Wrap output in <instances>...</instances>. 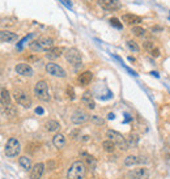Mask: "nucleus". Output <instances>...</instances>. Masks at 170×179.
<instances>
[{"label": "nucleus", "instance_id": "f257e3e1", "mask_svg": "<svg viewBox=\"0 0 170 179\" xmlns=\"http://www.w3.org/2000/svg\"><path fill=\"white\" fill-rule=\"evenodd\" d=\"M29 47L34 52H42V51L47 52L48 50H51L54 47V41H52V38H48V37H41V38L35 39V41L30 42Z\"/></svg>", "mask_w": 170, "mask_h": 179}, {"label": "nucleus", "instance_id": "f03ea898", "mask_svg": "<svg viewBox=\"0 0 170 179\" xmlns=\"http://www.w3.org/2000/svg\"><path fill=\"white\" fill-rule=\"evenodd\" d=\"M86 166L83 161H75L67 171V179H84Z\"/></svg>", "mask_w": 170, "mask_h": 179}, {"label": "nucleus", "instance_id": "7ed1b4c3", "mask_svg": "<svg viewBox=\"0 0 170 179\" xmlns=\"http://www.w3.org/2000/svg\"><path fill=\"white\" fill-rule=\"evenodd\" d=\"M34 94H35V97L42 102H48L51 99L48 85H47V82L43 81V80L38 81L37 84L34 85Z\"/></svg>", "mask_w": 170, "mask_h": 179}, {"label": "nucleus", "instance_id": "20e7f679", "mask_svg": "<svg viewBox=\"0 0 170 179\" xmlns=\"http://www.w3.org/2000/svg\"><path fill=\"white\" fill-rule=\"evenodd\" d=\"M21 152V144L16 137L8 139V141L5 142V148H4V153L8 158L17 157Z\"/></svg>", "mask_w": 170, "mask_h": 179}, {"label": "nucleus", "instance_id": "39448f33", "mask_svg": "<svg viewBox=\"0 0 170 179\" xmlns=\"http://www.w3.org/2000/svg\"><path fill=\"white\" fill-rule=\"evenodd\" d=\"M106 136L109 137V140H111L118 148L120 149V150H127V149L130 148V145H128V142H127V140L119 134V132H117V131H114V130H109V131L106 132Z\"/></svg>", "mask_w": 170, "mask_h": 179}, {"label": "nucleus", "instance_id": "423d86ee", "mask_svg": "<svg viewBox=\"0 0 170 179\" xmlns=\"http://www.w3.org/2000/svg\"><path fill=\"white\" fill-rule=\"evenodd\" d=\"M13 98H15V101L17 102L20 106H22V107H25V109L32 107V99L28 95V93H25L24 90L16 89V90L13 92Z\"/></svg>", "mask_w": 170, "mask_h": 179}, {"label": "nucleus", "instance_id": "0eeeda50", "mask_svg": "<svg viewBox=\"0 0 170 179\" xmlns=\"http://www.w3.org/2000/svg\"><path fill=\"white\" fill-rule=\"evenodd\" d=\"M65 59H67V62L72 64L73 67H78V65H81V62H83V59H81V54L80 51H78L77 48H68L67 51H65Z\"/></svg>", "mask_w": 170, "mask_h": 179}, {"label": "nucleus", "instance_id": "6e6552de", "mask_svg": "<svg viewBox=\"0 0 170 179\" xmlns=\"http://www.w3.org/2000/svg\"><path fill=\"white\" fill-rule=\"evenodd\" d=\"M46 71H47L48 75L54 76V77H60V78H64L67 73H65V71L63 68L60 67V65L55 64V63H48V64H46Z\"/></svg>", "mask_w": 170, "mask_h": 179}, {"label": "nucleus", "instance_id": "1a4fd4ad", "mask_svg": "<svg viewBox=\"0 0 170 179\" xmlns=\"http://www.w3.org/2000/svg\"><path fill=\"white\" fill-rule=\"evenodd\" d=\"M98 5L102 9H105V11H109V12L117 11V9L120 8V4L118 0H98Z\"/></svg>", "mask_w": 170, "mask_h": 179}, {"label": "nucleus", "instance_id": "9d476101", "mask_svg": "<svg viewBox=\"0 0 170 179\" xmlns=\"http://www.w3.org/2000/svg\"><path fill=\"white\" fill-rule=\"evenodd\" d=\"M15 71L17 72L18 75L21 76H28V77H32L33 75H34V71H33V68L30 67V64H28V63H20L15 67Z\"/></svg>", "mask_w": 170, "mask_h": 179}, {"label": "nucleus", "instance_id": "9b49d317", "mask_svg": "<svg viewBox=\"0 0 170 179\" xmlns=\"http://www.w3.org/2000/svg\"><path fill=\"white\" fill-rule=\"evenodd\" d=\"M88 119H89V115L83 110H76L71 117V120L73 124H83L88 120Z\"/></svg>", "mask_w": 170, "mask_h": 179}, {"label": "nucleus", "instance_id": "f8f14e48", "mask_svg": "<svg viewBox=\"0 0 170 179\" xmlns=\"http://www.w3.org/2000/svg\"><path fill=\"white\" fill-rule=\"evenodd\" d=\"M43 171H45V164H42V162L35 164L30 170V179H41L42 175H43Z\"/></svg>", "mask_w": 170, "mask_h": 179}, {"label": "nucleus", "instance_id": "ddd939ff", "mask_svg": "<svg viewBox=\"0 0 170 179\" xmlns=\"http://www.w3.org/2000/svg\"><path fill=\"white\" fill-rule=\"evenodd\" d=\"M149 175V171L148 169L145 167H137V169H133L130 174V178L131 179H147Z\"/></svg>", "mask_w": 170, "mask_h": 179}, {"label": "nucleus", "instance_id": "4468645a", "mask_svg": "<svg viewBox=\"0 0 170 179\" xmlns=\"http://www.w3.org/2000/svg\"><path fill=\"white\" fill-rule=\"evenodd\" d=\"M148 160L147 157H137V156H128L124 158V165L126 166H133V165H139V164H147Z\"/></svg>", "mask_w": 170, "mask_h": 179}, {"label": "nucleus", "instance_id": "2eb2a0df", "mask_svg": "<svg viewBox=\"0 0 170 179\" xmlns=\"http://www.w3.org/2000/svg\"><path fill=\"white\" fill-rule=\"evenodd\" d=\"M122 20L124 24L132 26V25H139L140 22L143 21L140 16H136V15H132V13H127V15H123L122 16Z\"/></svg>", "mask_w": 170, "mask_h": 179}, {"label": "nucleus", "instance_id": "dca6fc26", "mask_svg": "<svg viewBox=\"0 0 170 179\" xmlns=\"http://www.w3.org/2000/svg\"><path fill=\"white\" fill-rule=\"evenodd\" d=\"M92 80H93V73H92L90 71H85V72H83V73L78 75V77H77L78 84L83 85V87L89 85Z\"/></svg>", "mask_w": 170, "mask_h": 179}, {"label": "nucleus", "instance_id": "f3484780", "mask_svg": "<svg viewBox=\"0 0 170 179\" xmlns=\"http://www.w3.org/2000/svg\"><path fill=\"white\" fill-rule=\"evenodd\" d=\"M16 39H17V34H16V33L8 32V30H1V33H0V41H1L3 43L15 42Z\"/></svg>", "mask_w": 170, "mask_h": 179}, {"label": "nucleus", "instance_id": "a211bd4d", "mask_svg": "<svg viewBox=\"0 0 170 179\" xmlns=\"http://www.w3.org/2000/svg\"><path fill=\"white\" fill-rule=\"evenodd\" d=\"M63 52H64L63 47H52L51 50H48V51L46 52V58L50 59V60H54V59H58Z\"/></svg>", "mask_w": 170, "mask_h": 179}, {"label": "nucleus", "instance_id": "6ab92c4d", "mask_svg": "<svg viewBox=\"0 0 170 179\" xmlns=\"http://www.w3.org/2000/svg\"><path fill=\"white\" fill-rule=\"evenodd\" d=\"M11 97L5 88H1V110L4 111L5 107H11Z\"/></svg>", "mask_w": 170, "mask_h": 179}, {"label": "nucleus", "instance_id": "aec40b11", "mask_svg": "<svg viewBox=\"0 0 170 179\" xmlns=\"http://www.w3.org/2000/svg\"><path fill=\"white\" fill-rule=\"evenodd\" d=\"M52 142H54L55 148L62 149V148L65 147V142H67V140H65V136L63 134H56L54 136V139H52Z\"/></svg>", "mask_w": 170, "mask_h": 179}, {"label": "nucleus", "instance_id": "412c9836", "mask_svg": "<svg viewBox=\"0 0 170 179\" xmlns=\"http://www.w3.org/2000/svg\"><path fill=\"white\" fill-rule=\"evenodd\" d=\"M81 101H83V103L86 105L88 109H90V110H93L94 107H96V103H94L93 98H92V94L89 92H85L83 94V98H81Z\"/></svg>", "mask_w": 170, "mask_h": 179}, {"label": "nucleus", "instance_id": "4be33fe9", "mask_svg": "<svg viewBox=\"0 0 170 179\" xmlns=\"http://www.w3.org/2000/svg\"><path fill=\"white\" fill-rule=\"evenodd\" d=\"M18 164L21 165V167L25 169V170H32V160L28 157V156H22V157H20Z\"/></svg>", "mask_w": 170, "mask_h": 179}, {"label": "nucleus", "instance_id": "5701e85b", "mask_svg": "<svg viewBox=\"0 0 170 179\" xmlns=\"http://www.w3.org/2000/svg\"><path fill=\"white\" fill-rule=\"evenodd\" d=\"M45 127L48 132H55V131H58L59 128H60V124H59L56 120H54V119H50V120L46 122Z\"/></svg>", "mask_w": 170, "mask_h": 179}, {"label": "nucleus", "instance_id": "b1692460", "mask_svg": "<svg viewBox=\"0 0 170 179\" xmlns=\"http://www.w3.org/2000/svg\"><path fill=\"white\" fill-rule=\"evenodd\" d=\"M115 147L117 145L114 144L111 140H105L102 142V148H103V150L105 152H107V153H113L114 150H115Z\"/></svg>", "mask_w": 170, "mask_h": 179}, {"label": "nucleus", "instance_id": "393cba45", "mask_svg": "<svg viewBox=\"0 0 170 179\" xmlns=\"http://www.w3.org/2000/svg\"><path fill=\"white\" fill-rule=\"evenodd\" d=\"M132 33L136 35V37H140V38H143V37H145V35H147V30H145V29H143V28H140V26H135V28H132Z\"/></svg>", "mask_w": 170, "mask_h": 179}, {"label": "nucleus", "instance_id": "a878e982", "mask_svg": "<svg viewBox=\"0 0 170 179\" xmlns=\"http://www.w3.org/2000/svg\"><path fill=\"white\" fill-rule=\"evenodd\" d=\"M127 47H128L131 51H133V52H139L140 51V47H139V45L136 43L135 41H127Z\"/></svg>", "mask_w": 170, "mask_h": 179}, {"label": "nucleus", "instance_id": "bb28decb", "mask_svg": "<svg viewBox=\"0 0 170 179\" xmlns=\"http://www.w3.org/2000/svg\"><path fill=\"white\" fill-rule=\"evenodd\" d=\"M110 25L111 26H114V28H117L118 30H122L123 29V25H122V22L119 21V20H118L117 17H113V18H110Z\"/></svg>", "mask_w": 170, "mask_h": 179}, {"label": "nucleus", "instance_id": "cd10ccee", "mask_svg": "<svg viewBox=\"0 0 170 179\" xmlns=\"http://www.w3.org/2000/svg\"><path fill=\"white\" fill-rule=\"evenodd\" d=\"M67 97L71 99H75L76 98V95H75V90H73V88L72 87H67Z\"/></svg>", "mask_w": 170, "mask_h": 179}, {"label": "nucleus", "instance_id": "c85d7f7f", "mask_svg": "<svg viewBox=\"0 0 170 179\" xmlns=\"http://www.w3.org/2000/svg\"><path fill=\"white\" fill-rule=\"evenodd\" d=\"M137 140H139V139H137V136L136 135H131L128 139H127V142H128V145H136V142H137Z\"/></svg>", "mask_w": 170, "mask_h": 179}, {"label": "nucleus", "instance_id": "c756f323", "mask_svg": "<svg viewBox=\"0 0 170 179\" xmlns=\"http://www.w3.org/2000/svg\"><path fill=\"white\" fill-rule=\"evenodd\" d=\"M144 48H145V50H148V51L150 52V51H152V50H155L156 47H155V45H153L152 42L147 41V42H144Z\"/></svg>", "mask_w": 170, "mask_h": 179}, {"label": "nucleus", "instance_id": "7c9ffc66", "mask_svg": "<svg viewBox=\"0 0 170 179\" xmlns=\"http://www.w3.org/2000/svg\"><path fill=\"white\" fill-rule=\"evenodd\" d=\"M92 120H93L94 123H97V124H103V120L98 118L97 115H93V117H92Z\"/></svg>", "mask_w": 170, "mask_h": 179}, {"label": "nucleus", "instance_id": "2f4dec72", "mask_svg": "<svg viewBox=\"0 0 170 179\" xmlns=\"http://www.w3.org/2000/svg\"><path fill=\"white\" fill-rule=\"evenodd\" d=\"M150 55H152L153 58H158V56H160V50L158 48L152 50V51H150Z\"/></svg>", "mask_w": 170, "mask_h": 179}, {"label": "nucleus", "instance_id": "473e14b6", "mask_svg": "<svg viewBox=\"0 0 170 179\" xmlns=\"http://www.w3.org/2000/svg\"><path fill=\"white\" fill-rule=\"evenodd\" d=\"M43 112H45V110H43V109H42V107H37V109H35V114L42 115V114H43Z\"/></svg>", "mask_w": 170, "mask_h": 179}, {"label": "nucleus", "instance_id": "72a5a7b5", "mask_svg": "<svg viewBox=\"0 0 170 179\" xmlns=\"http://www.w3.org/2000/svg\"><path fill=\"white\" fill-rule=\"evenodd\" d=\"M150 75H152V76H155V77H157V78L160 77V75L157 73V72H150Z\"/></svg>", "mask_w": 170, "mask_h": 179}, {"label": "nucleus", "instance_id": "f704fd0d", "mask_svg": "<svg viewBox=\"0 0 170 179\" xmlns=\"http://www.w3.org/2000/svg\"><path fill=\"white\" fill-rule=\"evenodd\" d=\"M107 118H109V119H114L115 117H114V114H113V112H110V114L107 115Z\"/></svg>", "mask_w": 170, "mask_h": 179}, {"label": "nucleus", "instance_id": "c9c22d12", "mask_svg": "<svg viewBox=\"0 0 170 179\" xmlns=\"http://www.w3.org/2000/svg\"><path fill=\"white\" fill-rule=\"evenodd\" d=\"M131 119H132V118H131V117H130L128 114H126V122H130Z\"/></svg>", "mask_w": 170, "mask_h": 179}, {"label": "nucleus", "instance_id": "e433bc0d", "mask_svg": "<svg viewBox=\"0 0 170 179\" xmlns=\"http://www.w3.org/2000/svg\"><path fill=\"white\" fill-rule=\"evenodd\" d=\"M50 166H51V170H54V167H55V164H54V162H50Z\"/></svg>", "mask_w": 170, "mask_h": 179}, {"label": "nucleus", "instance_id": "4c0bfd02", "mask_svg": "<svg viewBox=\"0 0 170 179\" xmlns=\"http://www.w3.org/2000/svg\"><path fill=\"white\" fill-rule=\"evenodd\" d=\"M128 60H130V62H135V59H133L132 56H128Z\"/></svg>", "mask_w": 170, "mask_h": 179}]
</instances>
